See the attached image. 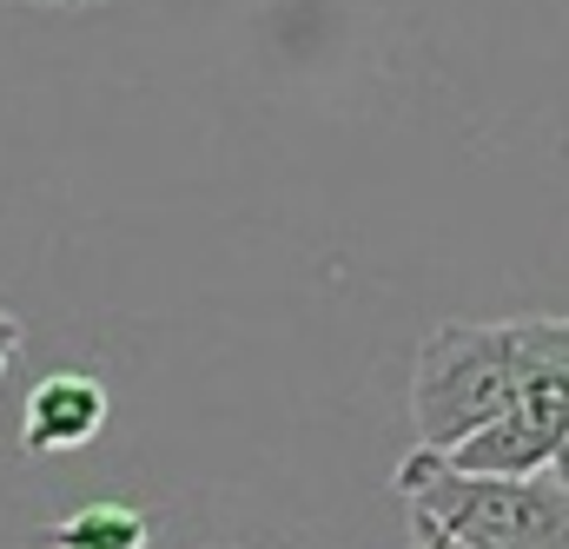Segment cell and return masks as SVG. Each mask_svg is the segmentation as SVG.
Instances as JSON below:
<instances>
[{
  "label": "cell",
  "mask_w": 569,
  "mask_h": 549,
  "mask_svg": "<svg viewBox=\"0 0 569 549\" xmlns=\"http://www.w3.org/2000/svg\"><path fill=\"white\" fill-rule=\"evenodd\" d=\"M418 549H425V543H418Z\"/></svg>",
  "instance_id": "30bf717a"
},
{
  "label": "cell",
  "mask_w": 569,
  "mask_h": 549,
  "mask_svg": "<svg viewBox=\"0 0 569 549\" xmlns=\"http://www.w3.org/2000/svg\"><path fill=\"white\" fill-rule=\"evenodd\" d=\"M212 549H232V543H212Z\"/></svg>",
  "instance_id": "9c48e42d"
},
{
  "label": "cell",
  "mask_w": 569,
  "mask_h": 549,
  "mask_svg": "<svg viewBox=\"0 0 569 549\" xmlns=\"http://www.w3.org/2000/svg\"><path fill=\"white\" fill-rule=\"evenodd\" d=\"M543 477H550V483H563V490H569V417H563V437H557L550 463H543Z\"/></svg>",
  "instance_id": "8992f818"
},
{
  "label": "cell",
  "mask_w": 569,
  "mask_h": 549,
  "mask_svg": "<svg viewBox=\"0 0 569 549\" xmlns=\"http://www.w3.org/2000/svg\"><path fill=\"white\" fill-rule=\"evenodd\" d=\"M40 7H93V0H40Z\"/></svg>",
  "instance_id": "ba28073f"
},
{
  "label": "cell",
  "mask_w": 569,
  "mask_h": 549,
  "mask_svg": "<svg viewBox=\"0 0 569 549\" xmlns=\"http://www.w3.org/2000/svg\"><path fill=\"white\" fill-rule=\"evenodd\" d=\"M550 318H503V325H437L418 345V378H411V423L418 450L450 457L463 450L490 417L503 411L543 351Z\"/></svg>",
  "instance_id": "6da1fadb"
},
{
  "label": "cell",
  "mask_w": 569,
  "mask_h": 549,
  "mask_svg": "<svg viewBox=\"0 0 569 549\" xmlns=\"http://www.w3.org/2000/svg\"><path fill=\"white\" fill-rule=\"evenodd\" d=\"M152 517L133 503H80L73 517L33 530V549H146Z\"/></svg>",
  "instance_id": "277c9868"
},
{
  "label": "cell",
  "mask_w": 569,
  "mask_h": 549,
  "mask_svg": "<svg viewBox=\"0 0 569 549\" xmlns=\"http://www.w3.org/2000/svg\"><path fill=\"white\" fill-rule=\"evenodd\" d=\"M100 430H107V385L100 378H87V371H47L27 391V411H20V450L27 457L87 450Z\"/></svg>",
  "instance_id": "3957f363"
},
{
  "label": "cell",
  "mask_w": 569,
  "mask_h": 549,
  "mask_svg": "<svg viewBox=\"0 0 569 549\" xmlns=\"http://www.w3.org/2000/svg\"><path fill=\"white\" fill-rule=\"evenodd\" d=\"M418 543H425V549H463V543H443V537H430V530H418Z\"/></svg>",
  "instance_id": "52a82bcc"
},
{
  "label": "cell",
  "mask_w": 569,
  "mask_h": 549,
  "mask_svg": "<svg viewBox=\"0 0 569 549\" xmlns=\"http://www.w3.org/2000/svg\"><path fill=\"white\" fill-rule=\"evenodd\" d=\"M20 338H27V325H20L13 311H0V378H7V358L20 351Z\"/></svg>",
  "instance_id": "5b68a950"
},
{
  "label": "cell",
  "mask_w": 569,
  "mask_h": 549,
  "mask_svg": "<svg viewBox=\"0 0 569 549\" xmlns=\"http://www.w3.org/2000/svg\"><path fill=\"white\" fill-rule=\"evenodd\" d=\"M398 497L411 503V530H430L463 549H569V490L537 477H450L425 450L398 463Z\"/></svg>",
  "instance_id": "7a4b0ae2"
}]
</instances>
